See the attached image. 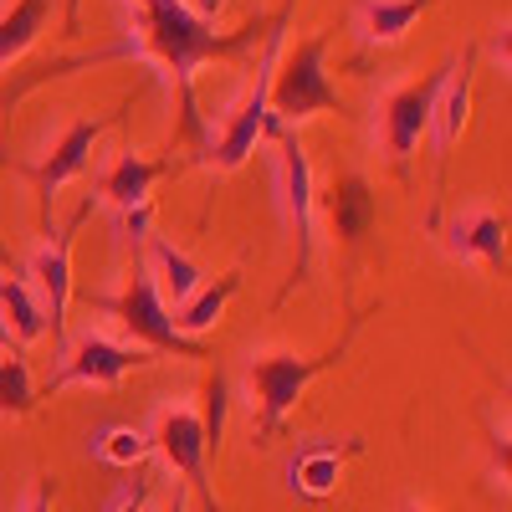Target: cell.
Returning <instances> with one entry per match:
<instances>
[{"mask_svg":"<svg viewBox=\"0 0 512 512\" xmlns=\"http://www.w3.org/2000/svg\"><path fill=\"white\" fill-rule=\"evenodd\" d=\"M128 11H134V16H128V41H118L123 57L159 62L169 77H175L180 82L185 128H190V134H200V118H195V72L205 62L251 52L262 26L216 31V21H200L190 11V0H128Z\"/></svg>","mask_w":512,"mask_h":512,"instance_id":"6da1fadb","label":"cell"},{"mask_svg":"<svg viewBox=\"0 0 512 512\" xmlns=\"http://www.w3.org/2000/svg\"><path fill=\"white\" fill-rule=\"evenodd\" d=\"M354 333H359V318H354L349 333L338 338L333 349H323V354H256V359L246 364V384H251V395H256V441H272V436L282 431L308 384L349 354V338H354Z\"/></svg>","mask_w":512,"mask_h":512,"instance_id":"7a4b0ae2","label":"cell"},{"mask_svg":"<svg viewBox=\"0 0 512 512\" xmlns=\"http://www.w3.org/2000/svg\"><path fill=\"white\" fill-rule=\"evenodd\" d=\"M267 108H272V118L282 128L303 123V118H318V113H344L338 82L328 77V31L297 41L287 57H277L272 88H267Z\"/></svg>","mask_w":512,"mask_h":512,"instance_id":"3957f363","label":"cell"},{"mask_svg":"<svg viewBox=\"0 0 512 512\" xmlns=\"http://www.w3.org/2000/svg\"><path fill=\"white\" fill-rule=\"evenodd\" d=\"M287 11H292V0L277 11L272 31H267V57H262V72H256V82L246 88V98L216 123V134L205 139V159L216 164V169H241L256 144H262L272 134V108H267V88H272V67H277V52H282V26H287Z\"/></svg>","mask_w":512,"mask_h":512,"instance_id":"277c9868","label":"cell"},{"mask_svg":"<svg viewBox=\"0 0 512 512\" xmlns=\"http://www.w3.org/2000/svg\"><path fill=\"white\" fill-rule=\"evenodd\" d=\"M93 308L98 313H113L128 328V338H134L139 349H149V354L205 359V344H200V338H185L175 328V318H169V308H164V297H159L149 267H139V262H134V272H128V287L118 297H93Z\"/></svg>","mask_w":512,"mask_h":512,"instance_id":"5b68a950","label":"cell"},{"mask_svg":"<svg viewBox=\"0 0 512 512\" xmlns=\"http://www.w3.org/2000/svg\"><path fill=\"white\" fill-rule=\"evenodd\" d=\"M149 446L164 456L169 472L185 477V492H195L205 512H226L221 497H216V487H210V441H205L200 410H190V405H169V410H159Z\"/></svg>","mask_w":512,"mask_h":512,"instance_id":"8992f818","label":"cell"},{"mask_svg":"<svg viewBox=\"0 0 512 512\" xmlns=\"http://www.w3.org/2000/svg\"><path fill=\"white\" fill-rule=\"evenodd\" d=\"M277 144V190H282V210H287V226L297 236V262H292V282H303L308 267H313V164H308V149L303 139L292 134V128L272 123V134Z\"/></svg>","mask_w":512,"mask_h":512,"instance_id":"52a82bcc","label":"cell"},{"mask_svg":"<svg viewBox=\"0 0 512 512\" xmlns=\"http://www.w3.org/2000/svg\"><path fill=\"white\" fill-rule=\"evenodd\" d=\"M451 62H456V57H451ZM451 62H441L436 72H425V77L405 82V88H395L390 98H384V108H379L384 154H390L400 169H405V159L415 154V144L431 134V113H436V98H441V88H446Z\"/></svg>","mask_w":512,"mask_h":512,"instance_id":"ba28073f","label":"cell"},{"mask_svg":"<svg viewBox=\"0 0 512 512\" xmlns=\"http://www.w3.org/2000/svg\"><path fill=\"white\" fill-rule=\"evenodd\" d=\"M88 216H93V200H82L77 216L62 231H52L47 246L31 256V297L41 303V318H47L57 349H62V338H67V303H72V236L82 231V221H88Z\"/></svg>","mask_w":512,"mask_h":512,"instance_id":"9c48e42d","label":"cell"},{"mask_svg":"<svg viewBox=\"0 0 512 512\" xmlns=\"http://www.w3.org/2000/svg\"><path fill=\"white\" fill-rule=\"evenodd\" d=\"M144 364H154L149 349L88 333V338H77L72 349H62V369L47 379V395H62L67 384H98V390H113L128 369H144Z\"/></svg>","mask_w":512,"mask_h":512,"instance_id":"30bf717a","label":"cell"},{"mask_svg":"<svg viewBox=\"0 0 512 512\" xmlns=\"http://www.w3.org/2000/svg\"><path fill=\"white\" fill-rule=\"evenodd\" d=\"M113 123H118V113H103V118H77V123L67 128V134L52 144V154L31 169L36 195H41V205H47V216H52L57 190H62L67 180H77L82 169H88V159H93V149H98V139H103V128H113Z\"/></svg>","mask_w":512,"mask_h":512,"instance_id":"8fae6325","label":"cell"},{"mask_svg":"<svg viewBox=\"0 0 512 512\" xmlns=\"http://www.w3.org/2000/svg\"><path fill=\"white\" fill-rule=\"evenodd\" d=\"M364 441L349 436V441H308V446H297L282 466V477H287V492L292 497H303V502H328L338 492V477H344V461L359 456Z\"/></svg>","mask_w":512,"mask_h":512,"instance_id":"7c38bea8","label":"cell"},{"mask_svg":"<svg viewBox=\"0 0 512 512\" xmlns=\"http://www.w3.org/2000/svg\"><path fill=\"white\" fill-rule=\"evenodd\" d=\"M323 210H328L333 236L349 241V246H359L374 231V221H379V200H374V190H369L364 175H338L328 185V195H323Z\"/></svg>","mask_w":512,"mask_h":512,"instance_id":"4fadbf2b","label":"cell"},{"mask_svg":"<svg viewBox=\"0 0 512 512\" xmlns=\"http://www.w3.org/2000/svg\"><path fill=\"white\" fill-rule=\"evenodd\" d=\"M446 251L461 262H487V267H507V221L497 210H466L446 226Z\"/></svg>","mask_w":512,"mask_h":512,"instance_id":"5bb4252c","label":"cell"},{"mask_svg":"<svg viewBox=\"0 0 512 512\" xmlns=\"http://www.w3.org/2000/svg\"><path fill=\"white\" fill-rule=\"evenodd\" d=\"M472 62H477V52H466L461 62H451L446 88H441L436 113H431V128H436V159H441V169H446V159H451V149H456V139H461V128H466V113H472Z\"/></svg>","mask_w":512,"mask_h":512,"instance_id":"9a60e30c","label":"cell"},{"mask_svg":"<svg viewBox=\"0 0 512 512\" xmlns=\"http://www.w3.org/2000/svg\"><path fill=\"white\" fill-rule=\"evenodd\" d=\"M169 175V159H144V154H118L113 164H108V175L98 180V195L103 200H113L118 210H128V205H139V200H149V190L159 185Z\"/></svg>","mask_w":512,"mask_h":512,"instance_id":"2e32d148","label":"cell"},{"mask_svg":"<svg viewBox=\"0 0 512 512\" xmlns=\"http://www.w3.org/2000/svg\"><path fill=\"white\" fill-rule=\"evenodd\" d=\"M241 292V272H221L216 282H200L185 303H180V313H169L175 318V328L185 333V338H195V333H205V328H216L221 323V313H226V303Z\"/></svg>","mask_w":512,"mask_h":512,"instance_id":"e0dca14e","label":"cell"},{"mask_svg":"<svg viewBox=\"0 0 512 512\" xmlns=\"http://www.w3.org/2000/svg\"><path fill=\"white\" fill-rule=\"evenodd\" d=\"M52 21V0H11V11H0V67L26 57L36 36Z\"/></svg>","mask_w":512,"mask_h":512,"instance_id":"ac0fdd59","label":"cell"},{"mask_svg":"<svg viewBox=\"0 0 512 512\" xmlns=\"http://www.w3.org/2000/svg\"><path fill=\"white\" fill-rule=\"evenodd\" d=\"M149 251H154V287H159V297H164V308L169 303H185V297L200 287V267L190 262V256L175 246V241H164V236H149Z\"/></svg>","mask_w":512,"mask_h":512,"instance_id":"d6986e66","label":"cell"},{"mask_svg":"<svg viewBox=\"0 0 512 512\" xmlns=\"http://www.w3.org/2000/svg\"><path fill=\"white\" fill-rule=\"evenodd\" d=\"M0 323L11 328L16 349L36 344V338L47 333V318H41V303L31 297V287L16 282V277H6V272H0Z\"/></svg>","mask_w":512,"mask_h":512,"instance_id":"ffe728a7","label":"cell"},{"mask_svg":"<svg viewBox=\"0 0 512 512\" xmlns=\"http://www.w3.org/2000/svg\"><path fill=\"white\" fill-rule=\"evenodd\" d=\"M88 451L103 461V466H123V472H134V466L149 461V436L134 431V425H103V431L88 441Z\"/></svg>","mask_w":512,"mask_h":512,"instance_id":"44dd1931","label":"cell"},{"mask_svg":"<svg viewBox=\"0 0 512 512\" xmlns=\"http://www.w3.org/2000/svg\"><path fill=\"white\" fill-rule=\"evenodd\" d=\"M431 6V0H364V36L369 41H400L420 11Z\"/></svg>","mask_w":512,"mask_h":512,"instance_id":"7402d4cb","label":"cell"},{"mask_svg":"<svg viewBox=\"0 0 512 512\" xmlns=\"http://www.w3.org/2000/svg\"><path fill=\"white\" fill-rule=\"evenodd\" d=\"M36 410V379H31V364L21 359V349H6L0 354V415H31Z\"/></svg>","mask_w":512,"mask_h":512,"instance_id":"603a6c76","label":"cell"},{"mask_svg":"<svg viewBox=\"0 0 512 512\" xmlns=\"http://www.w3.org/2000/svg\"><path fill=\"white\" fill-rule=\"evenodd\" d=\"M149 497H154V472H139V477L118 482L98 512H144V507H149Z\"/></svg>","mask_w":512,"mask_h":512,"instance_id":"cb8c5ba5","label":"cell"},{"mask_svg":"<svg viewBox=\"0 0 512 512\" xmlns=\"http://www.w3.org/2000/svg\"><path fill=\"white\" fill-rule=\"evenodd\" d=\"M149 231H154V200H139V205L118 210V236H123V246H144Z\"/></svg>","mask_w":512,"mask_h":512,"instance_id":"d4e9b609","label":"cell"},{"mask_svg":"<svg viewBox=\"0 0 512 512\" xmlns=\"http://www.w3.org/2000/svg\"><path fill=\"white\" fill-rule=\"evenodd\" d=\"M492 62H497L502 77L512 72V21H497L492 26Z\"/></svg>","mask_w":512,"mask_h":512,"instance_id":"484cf974","label":"cell"},{"mask_svg":"<svg viewBox=\"0 0 512 512\" xmlns=\"http://www.w3.org/2000/svg\"><path fill=\"white\" fill-rule=\"evenodd\" d=\"M492 461H497V482L507 487V477H512V451H507V425H502V431H492Z\"/></svg>","mask_w":512,"mask_h":512,"instance_id":"4316f807","label":"cell"},{"mask_svg":"<svg viewBox=\"0 0 512 512\" xmlns=\"http://www.w3.org/2000/svg\"><path fill=\"white\" fill-rule=\"evenodd\" d=\"M52 497H57V492H52V482H41V487H31V492H26V502H21L16 512H52Z\"/></svg>","mask_w":512,"mask_h":512,"instance_id":"83f0119b","label":"cell"},{"mask_svg":"<svg viewBox=\"0 0 512 512\" xmlns=\"http://www.w3.org/2000/svg\"><path fill=\"white\" fill-rule=\"evenodd\" d=\"M221 6H226V0H195L190 11H195L200 21H216V11H221Z\"/></svg>","mask_w":512,"mask_h":512,"instance_id":"f1b7e54d","label":"cell"},{"mask_svg":"<svg viewBox=\"0 0 512 512\" xmlns=\"http://www.w3.org/2000/svg\"><path fill=\"white\" fill-rule=\"evenodd\" d=\"M77 6L82 0H67V31H77Z\"/></svg>","mask_w":512,"mask_h":512,"instance_id":"f546056e","label":"cell"},{"mask_svg":"<svg viewBox=\"0 0 512 512\" xmlns=\"http://www.w3.org/2000/svg\"><path fill=\"white\" fill-rule=\"evenodd\" d=\"M0 349H16V338H11V328L0 323Z\"/></svg>","mask_w":512,"mask_h":512,"instance_id":"4dcf8cb0","label":"cell"},{"mask_svg":"<svg viewBox=\"0 0 512 512\" xmlns=\"http://www.w3.org/2000/svg\"><path fill=\"white\" fill-rule=\"evenodd\" d=\"M185 497H190V492H175V502H169L164 512H185Z\"/></svg>","mask_w":512,"mask_h":512,"instance_id":"1f68e13d","label":"cell"},{"mask_svg":"<svg viewBox=\"0 0 512 512\" xmlns=\"http://www.w3.org/2000/svg\"><path fill=\"white\" fill-rule=\"evenodd\" d=\"M0 262H11V251H6V246H0Z\"/></svg>","mask_w":512,"mask_h":512,"instance_id":"d6a6232c","label":"cell"},{"mask_svg":"<svg viewBox=\"0 0 512 512\" xmlns=\"http://www.w3.org/2000/svg\"><path fill=\"white\" fill-rule=\"evenodd\" d=\"M405 512H425V507H415V502H410V507H405Z\"/></svg>","mask_w":512,"mask_h":512,"instance_id":"836d02e7","label":"cell"}]
</instances>
